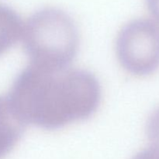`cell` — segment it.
I'll list each match as a JSON object with an SVG mask.
<instances>
[{
  "label": "cell",
  "mask_w": 159,
  "mask_h": 159,
  "mask_svg": "<svg viewBox=\"0 0 159 159\" xmlns=\"http://www.w3.org/2000/svg\"><path fill=\"white\" fill-rule=\"evenodd\" d=\"M132 159H159V148L151 146L138 152Z\"/></svg>",
  "instance_id": "52a82bcc"
},
{
  "label": "cell",
  "mask_w": 159,
  "mask_h": 159,
  "mask_svg": "<svg viewBox=\"0 0 159 159\" xmlns=\"http://www.w3.org/2000/svg\"><path fill=\"white\" fill-rule=\"evenodd\" d=\"M121 66L136 76H147L159 68V24L149 19L129 22L121 29L116 43Z\"/></svg>",
  "instance_id": "3957f363"
},
{
  "label": "cell",
  "mask_w": 159,
  "mask_h": 159,
  "mask_svg": "<svg viewBox=\"0 0 159 159\" xmlns=\"http://www.w3.org/2000/svg\"><path fill=\"white\" fill-rule=\"evenodd\" d=\"M23 38L32 65L44 68H67L79 48L74 21L54 7L43 8L33 14L23 26Z\"/></svg>",
  "instance_id": "7a4b0ae2"
},
{
  "label": "cell",
  "mask_w": 159,
  "mask_h": 159,
  "mask_svg": "<svg viewBox=\"0 0 159 159\" xmlns=\"http://www.w3.org/2000/svg\"><path fill=\"white\" fill-rule=\"evenodd\" d=\"M145 2L152 16L159 22V0H145Z\"/></svg>",
  "instance_id": "ba28073f"
},
{
  "label": "cell",
  "mask_w": 159,
  "mask_h": 159,
  "mask_svg": "<svg viewBox=\"0 0 159 159\" xmlns=\"http://www.w3.org/2000/svg\"><path fill=\"white\" fill-rule=\"evenodd\" d=\"M24 23L19 14L0 3V56L10 49L23 34Z\"/></svg>",
  "instance_id": "5b68a950"
},
{
  "label": "cell",
  "mask_w": 159,
  "mask_h": 159,
  "mask_svg": "<svg viewBox=\"0 0 159 159\" xmlns=\"http://www.w3.org/2000/svg\"><path fill=\"white\" fill-rule=\"evenodd\" d=\"M8 98L26 124L54 130L93 115L100 102L101 89L85 70L31 64L17 76Z\"/></svg>",
  "instance_id": "6da1fadb"
},
{
  "label": "cell",
  "mask_w": 159,
  "mask_h": 159,
  "mask_svg": "<svg viewBox=\"0 0 159 159\" xmlns=\"http://www.w3.org/2000/svg\"><path fill=\"white\" fill-rule=\"evenodd\" d=\"M146 133L152 146L159 148V107L154 110L148 117Z\"/></svg>",
  "instance_id": "8992f818"
},
{
  "label": "cell",
  "mask_w": 159,
  "mask_h": 159,
  "mask_svg": "<svg viewBox=\"0 0 159 159\" xmlns=\"http://www.w3.org/2000/svg\"><path fill=\"white\" fill-rule=\"evenodd\" d=\"M25 125L8 96H0V159L16 145Z\"/></svg>",
  "instance_id": "277c9868"
}]
</instances>
